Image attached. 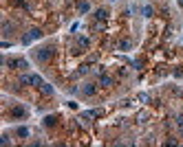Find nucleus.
I'll return each mask as SVG.
<instances>
[{"mask_svg":"<svg viewBox=\"0 0 183 147\" xmlns=\"http://www.w3.org/2000/svg\"><path fill=\"white\" fill-rule=\"evenodd\" d=\"M88 9H90L88 2H82V5H79V11H82V13H84V11H88Z\"/></svg>","mask_w":183,"mask_h":147,"instance_id":"nucleus-8","label":"nucleus"},{"mask_svg":"<svg viewBox=\"0 0 183 147\" xmlns=\"http://www.w3.org/2000/svg\"><path fill=\"white\" fill-rule=\"evenodd\" d=\"M95 18H97V20H106V18H108V11H106V9H97V11H95Z\"/></svg>","mask_w":183,"mask_h":147,"instance_id":"nucleus-2","label":"nucleus"},{"mask_svg":"<svg viewBox=\"0 0 183 147\" xmlns=\"http://www.w3.org/2000/svg\"><path fill=\"white\" fill-rule=\"evenodd\" d=\"M35 57H38V59H49V57H51V49H42V51H38V53H35Z\"/></svg>","mask_w":183,"mask_h":147,"instance_id":"nucleus-1","label":"nucleus"},{"mask_svg":"<svg viewBox=\"0 0 183 147\" xmlns=\"http://www.w3.org/2000/svg\"><path fill=\"white\" fill-rule=\"evenodd\" d=\"M99 83H102V86H110V83H113V79H110L108 75H104V77L99 79Z\"/></svg>","mask_w":183,"mask_h":147,"instance_id":"nucleus-3","label":"nucleus"},{"mask_svg":"<svg viewBox=\"0 0 183 147\" xmlns=\"http://www.w3.org/2000/svg\"><path fill=\"white\" fill-rule=\"evenodd\" d=\"M29 37H42V31H40V29H33V31H31V35H29Z\"/></svg>","mask_w":183,"mask_h":147,"instance_id":"nucleus-6","label":"nucleus"},{"mask_svg":"<svg viewBox=\"0 0 183 147\" xmlns=\"http://www.w3.org/2000/svg\"><path fill=\"white\" fill-rule=\"evenodd\" d=\"M42 92L44 94H53V88H51L49 83H42Z\"/></svg>","mask_w":183,"mask_h":147,"instance_id":"nucleus-5","label":"nucleus"},{"mask_svg":"<svg viewBox=\"0 0 183 147\" xmlns=\"http://www.w3.org/2000/svg\"><path fill=\"white\" fill-rule=\"evenodd\" d=\"M93 92H95V86H90V83H88V86L84 88V94H93Z\"/></svg>","mask_w":183,"mask_h":147,"instance_id":"nucleus-7","label":"nucleus"},{"mask_svg":"<svg viewBox=\"0 0 183 147\" xmlns=\"http://www.w3.org/2000/svg\"><path fill=\"white\" fill-rule=\"evenodd\" d=\"M152 13H154V9H152L150 5H146V7H144V15H146V18H150Z\"/></svg>","mask_w":183,"mask_h":147,"instance_id":"nucleus-4","label":"nucleus"}]
</instances>
